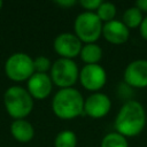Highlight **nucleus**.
<instances>
[{
  "label": "nucleus",
  "instance_id": "21",
  "mask_svg": "<svg viewBox=\"0 0 147 147\" xmlns=\"http://www.w3.org/2000/svg\"><path fill=\"white\" fill-rule=\"evenodd\" d=\"M139 31H140V36L142 37V39L147 40V16L142 18V22L139 26Z\"/></svg>",
  "mask_w": 147,
  "mask_h": 147
},
{
  "label": "nucleus",
  "instance_id": "8",
  "mask_svg": "<svg viewBox=\"0 0 147 147\" xmlns=\"http://www.w3.org/2000/svg\"><path fill=\"white\" fill-rule=\"evenodd\" d=\"M54 51L60 55L61 59L72 60L80 54L82 51V41L77 38L75 33L63 32L60 33L54 39Z\"/></svg>",
  "mask_w": 147,
  "mask_h": 147
},
{
  "label": "nucleus",
  "instance_id": "14",
  "mask_svg": "<svg viewBox=\"0 0 147 147\" xmlns=\"http://www.w3.org/2000/svg\"><path fill=\"white\" fill-rule=\"evenodd\" d=\"M82 61L86 64H99L102 57V49L98 44H85L79 54Z\"/></svg>",
  "mask_w": 147,
  "mask_h": 147
},
{
  "label": "nucleus",
  "instance_id": "11",
  "mask_svg": "<svg viewBox=\"0 0 147 147\" xmlns=\"http://www.w3.org/2000/svg\"><path fill=\"white\" fill-rule=\"evenodd\" d=\"M53 88V82L47 74L34 72L28 79V92L33 99H46Z\"/></svg>",
  "mask_w": 147,
  "mask_h": 147
},
{
  "label": "nucleus",
  "instance_id": "12",
  "mask_svg": "<svg viewBox=\"0 0 147 147\" xmlns=\"http://www.w3.org/2000/svg\"><path fill=\"white\" fill-rule=\"evenodd\" d=\"M102 36L108 42L113 45H122L127 41L130 37V30L122 21L113 20L103 24Z\"/></svg>",
  "mask_w": 147,
  "mask_h": 147
},
{
  "label": "nucleus",
  "instance_id": "4",
  "mask_svg": "<svg viewBox=\"0 0 147 147\" xmlns=\"http://www.w3.org/2000/svg\"><path fill=\"white\" fill-rule=\"evenodd\" d=\"M103 24L95 13L83 11L74 23V30L77 38L85 44H94L102 34Z\"/></svg>",
  "mask_w": 147,
  "mask_h": 147
},
{
  "label": "nucleus",
  "instance_id": "15",
  "mask_svg": "<svg viewBox=\"0 0 147 147\" xmlns=\"http://www.w3.org/2000/svg\"><path fill=\"white\" fill-rule=\"evenodd\" d=\"M122 22L126 25V28L130 29H136L139 28L141 22H142V13L140 9H138L136 6L127 8L124 13H123V17H122Z\"/></svg>",
  "mask_w": 147,
  "mask_h": 147
},
{
  "label": "nucleus",
  "instance_id": "18",
  "mask_svg": "<svg viewBox=\"0 0 147 147\" xmlns=\"http://www.w3.org/2000/svg\"><path fill=\"white\" fill-rule=\"evenodd\" d=\"M116 6L111 2H107V1H102L101 5L99 6V8L96 9L95 14L99 17V20L101 22L108 23L113 20H115L116 16Z\"/></svg>",
  "mask_w": 147,
  "mask_h": 147
},
{
  "label": "nucleus",
  "instance_id": "9",
  "mask_svg": "<svg viewBox=\"0 0 147 147\" xmlns=\"http://www.w3.org/2000/svg\"><path fill=\"white\" fill-rule=\"evenodd\" d=\"M124 83L136 88L147 87V60H134L124 70Z\"/></svg>",
  "mask_w": 147,
  "mask_h": 147
},
{
  "label": "nucleus",
  "instance_id": "5",
  "mask_svg": "<svg viewBox=\"0 0 147 147\" xmlns=\"http://www.w3.org/2000/svg\"><path fill=\"white\" fill-rule=\"evenodd\" d=\"M79 78V69L74 60L57 59L52 63L51 79L60 88H69L76 84Z\"/></svg>",
  "mask_w": 147,
  "mask_h": 147
},
{
  "label": "nucleus",
  "instance_id": "20",
  "mask_svg": "<svg viewBox=\"0 0 147 147\" xmlns=\"http://www.w3.org/2000/svg\"><path fill=\"white\" fill-rule=\"evenodd\" d=\"M101 0H82L79 1V5L85 9V11H96L99 6L101 5Z\"/></svg>",
  "mask_w": 147,
  "mask_h": 147
},
{
  "label": "nucleus",
  "instance_id": "17",
  "mask_svg": "<svg viewBox=\"0 0 147 147\" xmlns=\"http://www.w3.org/2000/svg\"><path fill=\"white\" fill-rule=\"evenodd\" d=\"M100 147H129L127 138L123 137L122 134L115 132L107 133L102 140Z\"/></svg>",
  "mask_w": 147,
  "mask_h": 147
},
{
  "label": "nucleus",
  "instance_id": "16",
  "mask_svg": "<svg viewBox=\"0 0 147 147\" xmlns=\"http://www.w3.org/2000/svg\"><path fill=\"white\" fill-rule=\"evenodd\" d=\"M77 136L70 130H64L57 133L54 139V147H76Z\"/></svg>",
  "mask_w": 147,
  "mask_h": 147
},
{
  "label": "nucleus",
  "instance_id": "22",
  "mask_svg": "<svg viewBox=\"0 0 147 147\" xmlns=\"http://www.w3.org/2000/svg\"><path fill=\"white\" fill-rule=\"evenodd\" d=\"M136 7H137L138 9H140L141 13H142V11L147 13V0H138V1L136 2Z\"/></svg>",
  "mask_w": 147,
  "mask_h": 147
},
{
  "label": "nucleus",
  "instance_id": "6",
  "mask_svg": "<svg viewBox=\"0 0 147 147\" xmlns=\"http://www.w3.org/2000/svg\"><path fill=\"white\" fill-rule=\"evenodd\" d=\"M5 72L14 82L26 80L34 74L33 60L25 53H14L5 63Z\"/></svg>",
  "mask_w": 147,
  "mask_h": 147
},
{
  "label": "nucleus",
  "instance_id": "10",
  "mask_svg": "<svg viewBox=\"0 0 147 147\" xmlns=\"http://www.w3.org/2000/svg\"><path fill=\"white\" fill-rule=\"evenodd\" d=\"M111 108V101L107 94L101 92L92 93L84 102V113L92 118L105 117Z\"/></svg>",
  "mask_w": 147,
  "mask_h": 147
},
{
  "label": "nucleus",
  "instance_id": "24",
  "mask_svg": "<svg viewBox=\"0 0 147 147\" xmlns=\"http://www.w3.org/2000/svg\"><path fill=\"white\" fill-rule=\"evenodd\" d=\"M1 7H2V1L0 0V9H1Z\"/></svg>",
  "mask_w": 147,
  "mask_h": 147
},
{
  "label": "nucleus",
  "instance_id": "13",
  "mask_svg": "<svg viewBox=\"0 0 147 147\" xmlns=\"http://www.w3.org/2000/svg\"><path fill=\"white\" fill-rule=\"evenodd\" d=\"M10 133L20 142H29L34 136V129L26 119H15L10 124Z\"/></svg>",
  "mask_w": 147,
  "mask_h": 147
},
{
  "label": "nucleus",
  "instance_id": "2",
  "mask_svg": "<svg viewBox=\"0 0 147 147\" xmlns=\"http://www.w3.org/2000/svg\"><path fill=\"white\" fill-rule=\"evenodd\" d=\"M84 98L82 93L74 88L59 90L52 100V110L61 119H74L84 113Z\"/></svg>",
  "mask_w": 147,
  "mask_h": 147
},
{
  "label": "nucleus",
  "instance_id": "19",
  "mask_svg": "<svg viewBox=\"0 0 147 147\" xmlns=\"http://www.w3.org/2000/svg\"><path fill=\"white\" fill-rule=\"evenodd\" d=\"M33 67H34V72L46 74L48 70H51L52 63H51L48 57L40 55L33 60Z\"/></svg>",
  "mask_w": 147,
  "mask_h": 147
},
{
  "label": "nucleus",
  "instance_id": "1",
  "mask_svg": "<svg viewBox=\"0 0 147 147\" xmlns=\"http://www.w3.org/2000/svg\"><path fill=\"white\" fill-rule=\"evenodd\" d=\"M146 111L144 106L134 100L126 101L115 118V130L125 138L140 134L146 125Z\"/></svg>",
  "mask_w": 147,
  "mask_h": 147
},
{
  "label": "nucleus",
  "instance_id": "7",
  "mask_svg": "<svg viewBox=\"0 0 147 147\" xmlns=\"http://www.w3.org/2000/svg\"><path fill=\"white\" fill-rule=\"evenodd\" d=\"M78 79L85 90L95 93L106 85L107 72L100 64H85L79 70Z\"/></svg>",
  "mask_w": 147,
  "mask_h": 147
},
{
  "label": "nucleus",
  "instance_id": "3",
  "mask_svg": "<svg viewBox=\"0 0 147 147\" xmlns=\"http://www.w3.org/2000/svg\"><path fill=\"white\" fill-rule=\"evenodd\" d=\"M7 113L15 119H24L33 108V98L21 86H10L3 95Z\"/></svg>",
  "mask_w": 147,
  "mask_h": 147
},
{
  "label": "nucleus",
  "instance_id": "23",
  "mask_svg": "<svg viewBox=\"0 0 147 147\" xmlns=\"http://www.w3.org/2000/svg\"><path fill=\"white\" fill-rule=\"evenodd\" d=\"M56 3L57 5H60V6H62V7H64V8H68V7H71V6H74L75 3H76V1H74V0H60V1H56Z\"/></svg>",
  "mask_w": 147,
  "mask_h": 147
}]
</instances>
